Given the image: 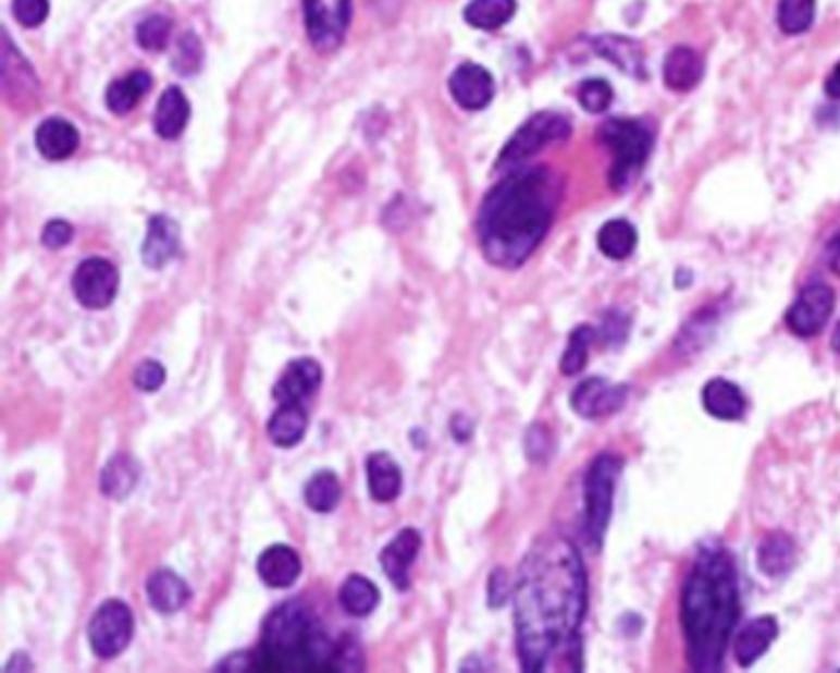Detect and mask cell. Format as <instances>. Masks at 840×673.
Masks as SVG:
<instances>
[{
  "instance_id": "cell-22",
  "label": "cell",
  "mask_w": 840,
  "mask_h": 673,
  "mask_svg": "<svg viewBox=\"0 0 840 673\" xmlns=\"http://www.w3.org/2000/svg\"><path fill=\"white\" fill-rule=\"evenodd\" d=\"M594 48L623 74H629L633 79H646V60H643L639 42L621 35H602L594 40Z\"/></svg>"
},
{
  "instance_id": "cell-14",
  "label": "cell",
  "mask_w": 840,
  "mask_h": 673,
  "mask_svg": "<svg viewBox=\"0 0 840 673\" xmlns=\"http://www.w3.org/2000/svg\"><path fill=\"white\" fill-rule=\"evenodd\" d=\"M419 550H422V536H419V530L415 528H405L385 550H382L380 555L382 570H385L387 579L397 587V590L407 592L409 585H412V579H409V567H412V563L417 560Z\"/></svg>"
},
{
  "instance_id": "cell-25",
  "label": "cell",
  "mask_w": 840,
  "mask_h": 673,
  "mask_svg": "<svg viewBox=\"0 0 840 673\" xmlns=\"http://www.w3.org/2000/svg\"><path fill=\"white\" fill-rule=\"evenodd\" d=\"M368 489L370 497L380 503H390L403 491V469L387 452L368 456Z\"/></svg>"
},
{
  "instance_id": "cell-36",
  "label": "cell",
  "mask_w": 840,
  "mask_h": 673,
  "mask_svg": "<svg viewBox=\"0 0 840 673\" xmlns=\"http://www.w3.org/2000/svg\"><path fill=\"white\" fill-rule=\"evenodd\" d=\"M594 335L596 331L592 326H580V329L569 333L567 348L563 353V360H559V370H563L565 376H577V372L584 370L586 355H590V345L594 343Z\"/></svg>"
},
{
  "instance_id": "cell-44",
  "label": "cell",
  "mask_w": 840,
  "mask_h": 673,
  "mask_svg": "<svg viewBox=\"0 0 840 673\" xmlns=\"http://www.w3.org/2000/svg\"><path fill=\"white\" fill-rule=\"evenodd\" d=\"M526 446H528V456L530 460H545V456L549 454V449H553V442H549V432L545 427H533L528 432V439H526Z\"/></svg>"
},
{
  "instance_id": "cell-35",
  "label": "cell",
  "mask_w": 840,
  "mask_h": 673,
  "mask_svg": "<svg viewBox=\"0 0 840 673\" xmlns=\"http://www.w3.org/2000/svg\"><path fill=\"white\" fill-rule=\"evenodd\" d=\"M816 0H779L777 21L787 35L806 33L814 25Z\"/></svg>"
},
{
  "instance_id": "cell-46",
  "label": "cell",
  "mask_w": 840,
  "mask_h": 673,
  "mask_svg": "<svg viewBox=\"0 0 840 673\" xmlns=\"http://www.w3.org/2000/svg\"><path fill=\"white\" fill-rule=\"evenodd\" d=\"M370 3L382 17H385V21H392V17H397L403 0H370Z\"/></svg>"
},
{
  "instance_id": "cell-37",
  "label": "cell",
  "mask_w": 840,
  "mask_h": 673,
  "mask_svg": "<svg viewBox=\"0 0 840 673\" xmlns=\"http://www.w3.org/2000/svg\"><path fill=\"white\" fill-rule=\"evenodd\" d=\"M171 33H173V25L168 17L151 15L136 27V40L148 52H161L168 45V40H171Z\"/></svg>"
},
{
  "instance_id": "cell-32",
  "label": "cell",
  "mask_w": 840,
  "mask_h": 673,
  "mask_svg": "<svg viewBox=\"0 0 840 673\" xmlns=\"http://www.w3.org/2000/svg\"><path fill=\"white\" fill-rule=\"evenodd\" d=\"M516 15V0H471L464 17L479 30H498Z\"/></svg>"
},
{
  "instance_id": "cell-41",
  "label": "cell",
  "mask_w": 840,
  "mask_h": 673,
  "mask_svg": "<svg viewBox=\"0 0 840 673\" xmlns=\"http://www.w3.org/2000/svg\"><path fill=\"white\" fill-rule=\"evenodd\" d=\"M165 382V368L156 360H144L141 366L134 370V386L144 392L161 390Z\"/></svg>"
},
{
  "instance_id": "cell-47",
  "label": "cell",
  "mask_w": 840,
  "mask_h": 673,
  "mask_svg": "<svg viewBox=\"0 0 840 673\" xmlns=\"http://www.w3.org/2000/svg\"><path fill=\"white\" fill-rule=\"evenodd\" d=\"M826 259H828V267L833 269V272L840 277V235H836L833 240L828 242Z\"/></svg>"
},
{
  "instance_id": "cell-27",
  "label": "cell",
  "mask_w": 840,
  "mask_h": 673,
  "mask_svg": "<svg viewBox=\"0 0 840 673\" xmlns=\"http://www.w3.org/2000/svg\"><path fill=\"white\" fill-rule=\"evenodd\" d=\"M138 479H141V469H138V464L131 460L128 454H116L114 460L101 469L99 486L107 499L124 501L134 493Z\"/></svg>"
},
{
  "instance_id": "cell-29",
  "label": "cell",
  "mask_w": 840,
  "mask_h": 673,
  "mask_svg": "<svg viewBox=\"0 0 840 673\" xmlns=\"http://www.w3.org/2000/svg\"><path fill=\"white\" fill-rule=\"evenodd\" d=\"M3 82H5V95L13 97L17 89L15 101H30L37 95V77L30 64L25 62L21 52L15 50L11 37L5 35V58H3Z\"/></svg>"
},
{
  "instance_id": "cell-7",
  "label": "cell",
  "mask_w": 840,
  "mask_h": 673,
  "mask_svg": "<svg viewBox=\"0 0 840 673\" xmlns=\"http://www.w3.org/2000/svg\"><path fill=\"white\" fill-rule=\"evenodd\" d=\"M569 121L559 114H553V111H543V114H535L533 119H528L516 134H512L510 142L503 148L498 156V171H516L528 158H533L535 154L543 151L549 144L565 142L569 136Z\"/></svg>"
},
{
  "instance_id": "cell-31",
  "label": "cell",
  "mask_w": 840,
  "mask_h": 673,
  "mask_svg": "<svg viewBox=\"0 0 840 673\" xmlns=\"http://www.w3.org/2000/svg\"><path fill=\"white\" fill-rule=\"evenodd\" d=\"M338 602L350 616H368L380 604V590L362 575H350L341 585Z\"/></svg>"
},
{
  "instance_id": "cell-42",
  "label": "cell",
  "mask_w": 840,
  "mask_h": 673,
  "mask_svg": "<svg viewBox=\"0 0 840 673\" xmlns=\"http://www.w3.org/2000/svg\"><path fill=\"white\" fill-rule=\"evenodd\" d=\"M74 237V230L67 220H50L42 228V245L50 249H62L67 247Z\"/></svg>"
},
{
  "instance_id": "cell-16",
  "label": "cell",
  "mask_w": 840,
  "mask_h": 673,
  "mask_svg": "<svg viewBox=\"0 0 840 673\" xmlns=\"http://www.w3.org/2000/svg\"><path fill=\"white\" fill-rule=\"evenodd\" d=\"M321 378L323 370L319 363L311 358L288 363L282 378H279L274 386V400L279 405H282V402H301V405H306L311 395H316V390H319Z\"/></svg>"
},
{
  "instance_id": "cell-33",
  "label": "cell",
  "mask_w": 840,
  "mask_h": 673,
  "mask_svg": "<svg viewBox=\"0 0 840 673\" xmlns=\"http://www.w3.org/2000/svg\"><path fill=\"white\" fill-rule=\"evenodd\" d=\"M637 228L627 220H609L596 235V245L609 259H627L637 249Z\"/></svg>"
},
{
  "instance_id": "cell-40",
  "label": "cell",
  "mask_w": 840,
  "mask_h": 673,
  "mask_svg": "<svg viewBox=\"0 0 840 673\" xmlns=\"http://www.w3.org/2000/svg\"><path fill=\"white\" fill-rule=\"evenodd\" d=\"M50 0H13L15 21L25 27H37L48 21Z\"/></svg>"
},
{
  "instance_id": "cell-50",
  "label": "cell",
  "mask_w": 840,
  "mask_h": 673,
  "mask_svg": "<svg viewBox=\"0 0 840 673\" xmlns=\"http://www.w3.org/2000/svg\"><path fill=\"white\" fill-rule=\"evenodd\" d=\"M830 345H833V351L840 353V321H838L836 331H833V339H830Z\"/></svg>"
},
{
  "instance_id": "cell-17",
  "label": "cell",
  "mask_w": 840,
  "mask_h": 673,
  "mask_svg": "<svg viewBox=\"0 0 840 673\" xmlns=\"http://www.w3.org/2000/svg\"><path fill=\"white\" fill-rule=\"evenodd\" d=\"M257 573L269 587L286 590L301 577V558L292 546H269L257 560Z\"/></svg>"
},
{
  "instance_id": "cell-5",
  "label": "cell",
  "mask_w": 840,
  "mask_h": 673,
  "mask_svg": "<svg viewBox=\"0 0 840 673\" xmlns=\"http://www.w3.org/2000/svg\"><path fill=\"white\" fill-rule=\"evenodd\" d=\"M600 142L612 151V188L627 191L633 175L648 161L653 148V134L646 124L637 119H609L600 129Z\"/></svg>"
},
{
  "instance_id": "cell-30",
  "label": "cell",
  "mask_w": 840,
  "mask_h": 673,
  "mask_svg": "<svg viewBox=\"0 0 840 673\" xmlns=\"http://www.w3.org/2000/svg\"><path fill=\"white\" fill-rule=\"evenodd\" d=\"M757 563L764 575L769 577L787 575L793 567V563H796V546H793V540L789 536H783V533H771V536L762 540Z\"/></svg>"
},
{
  "instance_id": "cell-39",
  "label": "cell",
  "mask_w": 840,
  "mask_h": 673,
  "mask_svg": "<svg viewBox=\"0 0 840 673\" xmlns=\"http://www.w3.org/2000/svg\"><path fill=\"white\" fill-rule=\"evenodd\" d=\"M202 64V48L200 40L195 35H183L178 40V50H175L173 58V70L181 74H193L198 72Z\"/></svg>"
},
{
  "instance_id": "cell-8",
  "label": "cell",
  "mask_w": 840,
  "mask_h": 673,
  "mask_svg": "<svg viewBox=\"0 0 840 673\" xmlns=\"http://www.w3.org/2000/svg\"><path fill=\"white\" fill-rule=\"evenodd\" d=\"M89 647L99 659H114L126 651L134 637V614L128 604L119 600H107L99 607L89 622Z\"/></svg>"
},
{
  "instance_id": "cell-3",
  "label": "cell",
  "mask_w": 840,
  "mask_h": 673,
  "mask_svg": "<svg viewBox=\"0 0 840 673\" xmlns=\"http://www.w3.org/2000/svg\"><path fill=\"white\" fill-rule=\"evenodd\" d=\"M740 620V587L730 553L725 548H703L685 577L680 595V624L685 653L693 671H720L727 644Z\"/></svg>"
},
{
  "instance_id": "cell-4",
  "label": "cell",
  "mask_w": 840,
  "mask_h": 673,
  "mask_svg": "<svg viewBox=\"0 0 840 673\" xmlns=\"http://www.w3.org/2000/svg\"><path fill=\"white\" fill-rule=\"evenodd\" d=\"M259 669H329L333 666L335 647L319 629L311 610L298 602H286L269 614L261 634Z\"/></svg>"
},
{
  "instance_id": "cell-26",
  "label": "cell",
  "mask_w": 840,
  "mask_h": 673,
  "mask_svg": "<svg viewBox=\"0 0 840 673\" xmlns=\"http://www.w3.org/2000/svg\"><path fill=\"white\" fill-rule=\"evenodd\" d=\"M308 429V415L301 402H282L267 425L269 439L276 446H296Z\"/></svg>"
},
{
  "instance_id": "cell-18",
  "label": "cell",
  "mask_w": 840,
  "mask_h": 673,
  "mask_svg": "<svg viewBox=\"0 0 840 673\" xmlns=\"http://www.w3.org/2000/svg\"><path fill=\"white\" fill-rule=\"evenodd\" d=\"M146 595L158 614H175L188 604L190 587L173 570H156L146 583Z\"/></svg>"
},
{
  "instance_id": "cell-20",
  "label": "cell",
  "mask_w": 840,
  "mask_h": 673,
  "mask_svg": "<svg viewBox=\"0 0 840 673\" xmlns=\"http://www.w3.org/2000/svg\"><path fill=\"white\" fill-rule=\"evenodd\" d=\"M35 146L48 161H64V158H70L77 151L79 131L74 129L67 119H45L35 131Z\"/></svg>"
},
{
  "instance_id": "cell-6",
  "label": "cell",
  "mask_w": 840,
  "mask_h": 673,
  "mask_svg": "<svg viewBox=\"0 0 840 673\" xmlns=\"http://www.w3.org/2000/svg\"><path fill=\"white\" fill-rule=\"evenodd\" d=\"M623 462L616 454H600L592 462L584 481V533L590 546L596 550L604 543V533L609 528L614 511V489Z\"/></svg>"
},
{
  "instance_id": "cell-45",
  "label": "cell",
  "mask_w": 840,
  "mask_h": 673,
  "mask_svg": "<svg viewBox=\"0 0 840 673\" xmlns=\"http://www.w3.org/2000/svg\"><path fill=\"white\" fill-rule=\"evenodd\" d=\"M220 671H249L255 669V657L251 653H235V657H227L225 661L218 663Z\"/></svg>"
},
{
  "instance_id": "cell-19",
  "label": "cell",
  "mask_w": 840,
  "mask_h": 673,
  "mask_svg": "<svg viewBox=\"0 0 840 673\" xmlns=\"http://www.w3.org/2000/svg\"><path fill=\"white\" fill-rule=\"evenodd\" d=\"M777 637H779V624L774 616H759V620H752L734 639L737 663L744 669L754 666Z\"/></svg>"
},
{
  "instance_id": "cell-48",
  "label": "cell",
  "mask_w": 840,
  "mask_h": 673,
  "mask_svg": "<svg viewBox=\"0 0 840 673\" xmlns=\"http://www.w3.org/2000/svg\"><path fill=\"white\" fill-rule=\"evenodd\" d=\"M826 95L836 101L840 99V62H836V68L826 77Z\"/></svg>"
},
{
  "instance_id": "cell-15",
  "label": "cell",
  "mask_w": 840,
  "mask_h": 673,
  "mask_svg": "<svg viewBox=\"0 0 840 673\" xmlns=\"http://www.w3.org/2000/svg\"><path fill=\"white\" fill-rule=\"evenodd\" d=\"M181 252V228L178 222L168 218V215H153L148 220L146 240L141 247L144 265L151 269H163L168 261H173Z\"/></svg>"
},
{
  "instance_id": "cell-1",
  "label": "cell",
  "mask_w": 840,
  "mask_h": 673,
  "mask_svg": "<svg viewBox=\"0 0 840 673\" xmlns=\"http://www.w3.org/2000/svg\"><path fill=\"white\" fill-rule=\"evenodd\" d=\"M586 614V573L580 550L563 536H543L528 550L512 585L520 666L545 671L557 657L582 669L580 626Z\"/></svg>"
},
{
  "instance_id": "cell-10",
  "label": "cell",
  "mask_w": 840,
  "mask_h": 673,
  "mask_svg": "<svg viewBox=\"0 0 840 673\" xmlns=\"http://www.w3.org/2000/svg\"><path fill=\"white\" fill-rule=\"evenodd\" d=\"M72 289L77 302L87 308H107L119 292V272L111 261L89 257L74 269Z\"/></svg>"
},
{
  "instance_id": "cell-23",
  "label": "cell",
  "mask_w": 840,
  "mask_h": 673,
  "mask_svg": "<svg viewBox=\"0 0 840 673\" xmlns=\"http://www.w3.org/2000/svg\"><path fill=\"white\" fill-rule=\"evenodd\" d=\"M190 121V101L178 87H168L153 111V129L161 138H178Z\"/></svg>"
},
{
  "instance_id": "cell-38",
  "label": "cell",
  "mask_w": 840,
  "mask_h": 673,
  "mask_svg": "<svg viewBox=\"0 0 840 673\" xmlns=\"http://www.w3.org/2000/svg\"><path fill=\"white\" fill-rule=\"evenodd\" d=\"M577 99H580V105L590 111V114H602V111L612 107L614 91L609 87V82L586 79L580 87V91H577Z\"/></svg>"
},
{
  "instance_id": "cell-2",
  "label": "cell",
  "mask_w": 840,
  "mask_h": 673,
  "mask_svg": "<svg viewBox=\"0 0 840 673\" xmlns=\"http://www.w3.org/2000/svg\"><path fill=\"white\" fill-rule=\"evenodd\" d=\"M559 181L547 168H522L493 188L475 218V235L489 261L516 269L545 240L559 205Z\"/></svg>"
},
{
  "instance_id": "cell-24",
  "label": "cell",
  "mask_w": 840,
  "mask_h": 673,
  "mask_svg": "<svg viewBox=\"0 0 840 673\" xmlns=\"http://www.w3.org/2000/svg\"><path fill=\"white\" fill-rule=\"evenodd\" d=\"M663 79H666L668 89L690 91L703 79V58L693 48L678 45L663 62Z\"/></svg>"
},
{
  "instance_id": "cell-49",
  "label": "cell",
  "mask_w": 840,
  "mask_h": 673,
  "mask_svg": "<svg viewBox=\"0 0 840 673\" xmlns=\"http://www.w3.org/2000/svg\"><path fill=\"white\" fill-rule=\"evenodd\" d=\"M17 666H21V669H27V671H33V661L27 659L25 653H15V657L5 663V671H15Z\"/></svg>"
},
{
  "instance_id": "cell-21",
  "label": "cell",
  "mask_w": 840,
  "mask_h": 673,
  "mask_svg": "<svg viewBox=\"0 0 840 673\" xmlns=\"http://www.w3.org/2000/svg\"><path fill=\"white\" fill-rule=\"evenodd\" d=\"M703 407L705 413L715 419H725V423H734L740 419L746 409L744 392L734 386V382L725 378H713L705 382L703 388Z\"/></svg>"
},
{
  "instance_id": "cell-43",
  "label": "cell",
  "mask_w": 840,
  "mask_h": 673,
  "mask_svg": "<svg viewBox=\"0 0 840 673\" xmlns=\"http://www.w3.org/2000/svg\"><path fill=\"white\" fill-rule=\"evenodd\" d=\"M489 604L491 607H503V604H506V600H508V597H512L510 592H512V587H510V583H508V575H506V570H493V575H491V579H489Z\"/></svg>"
},
{
  "instance_id": "cell-11",
  "label": "cell",
  "mask_w": 840,
  "mask_h": 673,
  "mask_svg": "<svg viewBox=\"0 0 840 673\" xmlns=\"http://www.w3.org/2000/svg\"><path fill=\"white\" fill-rule=\"evenodd\" d=\"M833 289L826 284L804 286L796 296V302H793L787 311L789 331L801 335V339H811V335H816L828 323L830 314H833Z\"/></svg>"
},
{
  "instance_id": "cell-13",
  "label": "cell",
  "mask_w": 840,
  "mask_h": 673,
  "mask_svg": "<svg viewBox=\"0 0 840 673\" xmlns=\"http://www.w3.org/2000/svg\"><path fill=\"white\" fill-rule=\"evenodd\" d=\"M449 91L461 109L481 111L493 101V95H496V82H493L491 72L481 68V64L466 62L452 74Z\"/></svg>"
},
{
  "instance_id": "cell-9",
  "label": "cell",
  "mask_w": 840,
  "mask_h": 673,
  "mask_svg": "<svg viewBox=\"0 0 840 673\" xmlns=\"http://www.w3.org/2000/svg\"><path fill=\"white\" fill-rule=\"evenodd\" d=\"M353 15L350 0H304L308 40L319 52L341 48Z\"/></svg>"
},
{
  "instance_id": "cell-28",
  "label": "cell",
  "mask_w": 840,
  "mask_h": 673,
  "mask_svg": "<svg viewBox=\"0 0 840 673\" xmlns=\"http://www.w3.org/2000/svg\"><path fill=\"white\" fill-rule=\"evenodd\" d=\"M148 89H151V77H148V72L144 70L128 72L124 77H119L109 84L107 107L111 114L124 117L128 111L136 109L138 101L148 95Z\"/></svg>"
},
{
  "instance_id": "cell-34",
  "label": "cell",
  "mask_w": 840,
  "mask_h": 673,
  "mask_svg": "<svg viewBox=\"0 0 840 673\" xmlns=\"http://www.w3.org/2000/svg\"><path fill=\"white\" fill-rule=\"evenodd\" d=\"M341 481L333 472H319L308 479L304 489V499L308 509L316 513H331L341 503Z\"/></svg>"
},
{
  "instance_id": "cell-12",
  "label": "cell",
  "mask_w": 840,
  "mask_h": 673,
  "mask_svg": "<svg viewBox=\"0 0 840 673\" xmlns=\"http://www.w3.org/2000/svg\"><path fill=\"white\" fill-rule=\"evenodd\" d=\"M623 402H627V388L623 386H612L604 378H586L575 388L569 405L584 419H600L621 409Z\"/></svg>"
}]
</instances>
